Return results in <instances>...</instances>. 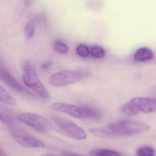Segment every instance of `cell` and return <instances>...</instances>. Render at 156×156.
Segmentation results:
<instances>
[{"label": "cell", "instance_id": "16", "mask_svg": "<svg viewBox=\"0 0 156 156\" xmlns=\"http://www.w3.org/2000/svg\"><path fill=\"white\" fill-rule=\"evenodd\" d=\"M53 48L56 52L59 54L65 55L69 52L68 47L62 41L59 40L55 41L53 44Z\"/></svg>", "mask_w": 156, "mask_h": 156}, {"label": "cell", "instance_id": "15", "mask_svg": "<svg viewBox=\"0 0 156 156\" xmlns=\"http://www.w3.org/2000/svg\"><path fill=\"white\" fill-rule=\"evenodd\" d=\"M35 31V23L33 20L28 21L25 26L24 32L25 36L27 39L33 38Z\"/></svg>", "mask_w": 156, "mask_h": 156}, {"label": "cell", "instance_id": "8", "mask_svg": "<svg viewBox=\"0 0 156 156\" xmlns=\"http://www.w3.org/2000/svg\"><path fill=\"white\" fill-rule=\"evenodd\" d=\"M0 79L10 88L18 93L23 94L30 96H34V94L29 92L24 87L20 82L12 76L5 69L0 68Z\"/></svg>", "mask_w": 156, "mask_h": 156}, {"label": "cell", "instance_id": "1", "mask_svg": "<svg viewBox=\"0 0 156 156\" xmlns=\"http://www.w3.org/2000/svg\"><path fill=\"white\" fill-rule=\"evenodd\" d=\"M148 125L133 121H122L106 126L93 127L89 131L92 134L102 138H116L136 135L150 129Z\"/></svg>", "mask_w": 156, "mask_h": 156}, {"label": "cell", "instance_id": "18", "mask_svg": "<svg viewBox=\"0 0 156 156\" xmlns=\"http://www.w3.org/2000/svg\"><path fill=\"white\" fill-rule=\"evenodd\" d=\"M90 54L95 58H101L104 56L105 52L104 49L101 47L96 46L90 49Z\"/></svg>", "mask_w": 156, "mask_h": 156}, {"label": "cell", "instance_id": "20", "mask_svg": "<svg viewBox=\"0 0 156 156\" xmlns=\"http://www.w3.org/2000/svg\"><path fill=\"white\" fill-rule=\"evenodd\" d=\"M51 66H52V63L51 62L49 61V62H45L41 66V69L44 70H47Z\"/></svg>", "mask_w": 156, "mask_h": 156}, {"label": "cell", "instance_id": "11", "mask_svg": "<svg viewBox=\"0 0 156 156\" xmlns=\"http://www.w3.org/2000/svg\"><path fill=\"white\" fill-rule=\"evenodd\" d=\"M120 110L122 114L128 116L137 115L140 112L132 100L123 105L120 108Z\"/></svg>", "mask_w": 156, "mask_h": 156}, {"label": "cell", "instance_id": "23", "mask_svg": "<svg viewBox=\"0 0 156 156\" xmlns=\"http://www.w3.org/2000/svg\"><path fill=\"white\" fill-rule=\"evenodd\" d=\"M41 156H63L58 155L55 154H44Z\"/></svg>", "mask_w": 156, "mask_h": 156}, {"label": "cell", "instance_id": "12", "mask_svg": "<svg viewBox=\"0 0 156 156\" xmlns=\"http://www.w3.org/2000/svg\"><path fill=\"white\" fill-rule=\"evenodd\" d=\"M0 101L11 105H16V101L3 87L0 85Z\"/></svg>", "mask_w": 156, "mask_h": 156}, {"label": "cell", "instance_id": "6", "mask_svg": "<svg viewBox=\"0 0 156 156\" xmlns=\"http://www.w3.org/2000/svg\"><path fill=\"white\" fill-rule=\"evenodd\" d=\"M51 119L60 130L68 136L78 140L87 138L85 131L73 122L58 116H52Z\"/></svg>", "mask_w": 156, "mask_h": 156}, {"label": "cell", "instance_id": "2", "mask_svg": "<svg viewBox=\"0 0 156 156\" xmlns=\"http://www.w3.org/2000/svg\"><path fill=\"white\" fill-rule=\"evenodd\" d=\"M51 109L78 119H100V112L89 107H83L66 103L56 102L51 105Z\"/></svg>", "mask_w": 156, "mask_h": 156}, {"label": "cell", "instance_id": "5", "mask_svg": "<svg viewBox=\"0 0 156 156\" xmlns=\"http://www.w3.org/2000/svg\"><path fill=\"white\" fill-rule=\"evenodd\" d=\"M9 128L11 135L15 141L21 146L27 148H42L45 147V144L42 141L19 127L17 124Z\"/></svg>", "mask_w": 156, "mask_h": 156}, {"label": "cell", "instance_id": "19", "mask_svg": "<svg viewBox=\"0 0 156 156\" xmlns=\"http://www.w3.org/2000/svg\"><path fill=\"white\" fill-rule=\"evenodd\" d=\"M77 53L79 56L82 58H87L90 54V50L85 45H79L77 48Z\"/></svg>", "mask_w": 156, "mask_h": 156}, {"label": "cell", "instance_id": "21", "mask_svg": "<svg viewBox=\"0 0 156 156\" xmlns=\"http://www.w3.org/2000/svg\"><path fill=\"white\" fill-rule=\"evenodd\" d=\"M63 156H82L80 155L77 154H73L70 152H64L63 153Z\"/></svg>", "mask_w": 156, "mask_h": 156}, {"label": "cell", "instance_id": "13", "mask_svg": "<svg viewBox=\"0 0 156 156\" xmlns=\"http://www.w3.org/2000/svg\"><path fill=\"white\" fill-rule=\"evenodd\" d=\"M92 156H122L118 152L106 149H99L92 150L89 153Z\"/></svg>", "mask_w": 156, "mask_h": 156}, {"label": "cell", "instance_id": "9", "mask_svg": "<svg viewBox=\"0 0 156 156\" xmlns=\"http://www.w3.org/2000/svg\"><path fill=\"white\" fill-rule=\"evenodd\" d=\"M137 109L145 113H151L156 109V101L155 98L137 97L132 99Z\"/></svg>", "mask_w": 156, "mask_h": 156}, {"label": "cell", "instance_id": "4", "mask_svg": "<svg viewBox=\"0 0 156 156\" xmlns=\"http://www.w3.org/2000/svg\"><path fill=\"white\" fill-rule=\"evenodd\" d=\"M89 75L87 71L66 70L51 75L49 82L55 86H63L72 84L86 78Z\"/></svg>", "mask_w": 156, "mask_h": 156}, {"label": "cell", "instance_id": "7", "mask_svg": "<svg viewBox=\"0 0 156 156\" xmlns=\"http://www.w3.org/2000/svg\"><path fill=\"white\" fill-rule=\"evenodd\" d=\"M17 118L22 123L39 133H46L51 127L48 121L39 115L32 113H21L17 115Z\"/></svg>", "mask_w": 156, "mask_h": 156}, {"label": "cell", "instance_id": "22", "mask_svg": "<svg viewBox=\"0 0 156 156\" xmlns=\"http://www.w3.org/2000/svg\"><path fill=\"white\" fill-rule=\"evenodd\" d=\"M0 156H7L6 153H5L4 151L0 148Z\"/></svg>", "mask_w": 156, "mask_h": 156}, {"label": "cell", "instance_id": "3", "mask_svg": "<svg viewBox=\"0 0 156 156\" xmlns=\"http://www.w3.org/2000/svg\"><path fill=\"white\" fill-rule=\"evenodd\" d=\"M23 80L24 84L33 90L44 100L50 99V94L38 78L34 67L26 62L23 68Z\"/></svg>", "mask_w": 156, "mask_h": 156}, {"label": "cell", "instance_id": "14", "mask_svg": "<svg viewBox=\"0 0 156 156\" xmlns=\"http://www.w3.org/2000/svg\"><path fill=\"white\" fill-rule=\"evenodd\" d=\"M0 122L3 123L9 128L17 124L16 121L13 115L3 112H0Z\"/></svg>", "mask_w": 156, "mask_h": 156}, {"label": "cell", "instance_id": "10", "mask_svg": "<svg viewBox=\"0 0 156 156\" xmlns=\"http://www.w3.org/2000/svg\"><path fill=\"white\" fill-rule=\"evenodd\" d=\"M153 51L147 48H142L138 49L134 55L135 60L138 62H146L154 58Z\"/></svg>", "mask_w": 156, "mask_h": 156}, {"label": "cell", "instance_id": "17", "mask_svg": "<svg viewBox=\"0 0 156 156\" xmlns=\"http://www.w3.org/2000/svg\"><path fill=\"white\" fill-rule=\"evenodd\" d=\"M136 156H155V151L152 147H142L137 149L136 152Z\"/></svg>", "mask_w": 156, "mask_h": 156}]
</instances>
